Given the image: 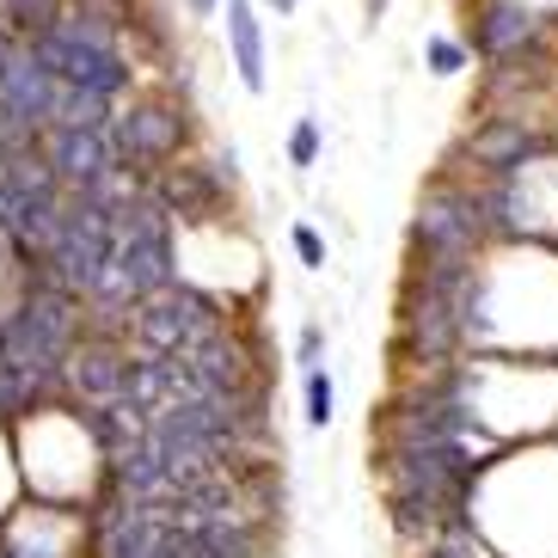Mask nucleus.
<instances>
[{
  "label": "nucleus",
  "instance_id": "nucleus-1",
  "mask_svg": "<svg viewBox=\"0 0 558 558\" xmlns=\"http://www.w3.org/2000/svg\"><path fill=\"white\" fill-rule=\"evenodd\" d=\"M380 473H387V509L405 534L417 527H442L460 515L466 492H473V460L466 442H429V436H393L387 454H380Z\"/></svg>",
  "mask_w": 558,
  "mask_h": 558
},
{
  "label": "nucleus",
  "instance_id": "nucleus-2",
  "mask_svg": "<svg viewBox=\"0 0 558 558\" xmlns=\"http://www.w3.org/2000/svg\"><path fill=\"white\" fill-rule=\"evenodd\" d=\"M81 338H86V301L74 295V289H62V282L37 277V270L25 277L13 307L0 313V356L37 368V375L56 380V387H62L68 350L81 344Z\"/></svg>",
  "mask_w": 558,
  "mask_h": 558
},
{
  "label": "nucleus",
  "instance_id": "nucleus-3",
  "mask_svg": "<svg viewBox=\"0 0 558 558\" xmlns=\"http://www.w3.org/2000/svg\"><path fill=\"white\" fill-rule=\"evenodd\" d=\"M215 326H228V307L179 277L172 289H160V295H148V301L130 307L123 344L142 350V356H184V350L197 344V338H209Z\"/></svg>",
  "mask_w": 558,
  "mask_h": 558
},
{
  "label": "nucleus",
  "instance_id": "nucleus-4",
  "mask_svg": "<svg viewBox=\"0 0 558 558\" xmlns=\"http://www.w3.org/2000/svg\"><path fill=\"white\" fill-rule=\"evenodd\" d=\"M184 135H191V123H184V111H172L166 99H142V105H130L123 117H105L111 160L123 166V172H142V179H154L160 166L179 160Z\"/></svg>",
  "mask_w": 558,
  "mask_h": 558
},
{
  "label": "nucleus",
  "instance_id": "nucleus-5",
  "mask_svg": "<svg viewBox=\"0 0 558 558\" xmlns=\"http://www.w3.org/2000/svg\"><path fill=\"white\" fill-rule=\"evenodd\" d=\"M0 558H86L81 504L19 497V504L0 515Z\"/></svg>",
  "mask_w": 558,
  "mask_h": 558
},
{
  "label": "nucleus",
  "instance_id": "nucleus-6",
  "mask_svg": "<svg viewBox=\"0 0 558 558\" xmlns=\"http://www.w3.org/2000/svg\"><path fill=\"white\" fill-rule=\"evenodd\" d=\"M32 56L44 68H50L62 86H86V93H105V99H117V93H130L135 68L123 62V50L117 44H99V37L74 32V25H56V32H44L32 44Z\"/></svg>",
  "mask_w": 558,
  "mask_h": 558
},
{
  "label": "nucleus",
  "instance_id": "nucleus-7",
  "mask_svg": "<svg viewBox=\"0 0 558 558\" xmlns=\"http://www.w3.org/2000/svg\"><path fill=\"white\" fill-rule=\"evenodd\" d=\"M130 380V344L111 331H86L62 362V399L74 405H117Z\"/></svg>",
  "mask_w": 558,
  "mask_h": 558
},
{
  "label": "nucleus",
  "instance_id": "nucleus-8",
  "mask_svg": "<svg viewBox=\"0 0 558 558\" xmlns=\"http://www.w3.org/2000/svg\"><path fill=\"white\" fill-rule=\"evenodd\" d=\"M228 191H233V172L221 166H160L148 179V197L160 203L172 221H215V215H228Z\"/></svg>",
  "mask_w": 558,
  "mask_h": 558
},
{
  "label": "nucleus",
  "instance_id": "nucleus-9",
  "mask_svg": "<svg viewBox=\"0 0 558 558\" xmlns=\"http://www.w3.org/2000/svg\"><path fill=\"white\" fill-rule=\"evenodd\" d=\"M417 246L424 258H473L478 233H485V203L466 197V191H436V197L417 209Z\"/></svg>",
  "mask_w": 558,
  "mask_h": 558
},
{
  "label": "nucleus",
  "instance_id": "nucleus-10",
  "mask_svg": "<svg viewBox=\"0 0 558 558\" xmlns=\"http://www.w3.org/2000/svg\"><path fill=\"white\" fill-rule=\"evenodd\" d=\"M37 148H44V160H50L62 191H86V184H99L105 172H117L105 130H50V142H37Z\"/></svg>",
  "mask_w": 558,
  "mask_h": 558
},
{
  "label": "nucleus",
  "instance_id": "nucleus-11",
  "mask_svg": "<svg viewBox=\"0 0 558 558\" xmlns=\"http://www.w3.org/2000/svg\"><path fill=\"white\" fill-rule=\"evenodd\" d=\"M473 154L485 166H492V172H522L527 160H541L546 154V142L534 130H522V123H497V130H485V135H473Z\"/></svg>",
  "mask_w": 558,
  "mask_h": 558
},
{
  "label": "nucleus",
  "instance_id": "nucleus-12",
  "mask_svg": "<svg viewBox=\"0 0 558 558\" xmlns=\"http://www.w3.org/2000/svg\"><path fill=\"white\" fill-rule=\"evenodd\" d=\"M527 37H534V13H527L522 0H492V7H485V19H478V50L497 56V62H504V56H515Z\"/></svg>",
  "mask_w": 558,
  "mask_h": 558
},
{
  "label": "nucleus",
  "instance_id": "nucleus-13",
  "mask_svg": "<svg viewBox=\"0 0 558 558\" xmlns=\"http://www.w3.org/2000/svg\"><path fill=\"white\" fill-rule=\"evenodd\" d=\"M228 44H233V68H240L246 93H264V32H258L252 0H228Z\"/></svg>",
  "mask_w": 558,
  "mask_h": 558
},
{
  "label": "nucleus",
  "instance_id": "nucleus-14",
  "mask_svg": "<svg viewBox=\"0 0 558 558\" xmlns=\"http://www.w3.org/2000/svg\"><path fill=\"white\" fill-rule=\"evenodd\" d=\"M105 117H111V99H105V93H86V86H62V81H56L50 130H105Z\"/></svg>",
  "mask_w": 558,
  "mask_h": 558
},
{
  "label": "nucleus",
  "instance_id": "nucleus-15",
  "mask_svg": "<svg viewBox=\"0 0 558 558\" xmlns=\"http://www.w3.org/2000/svg\"><path fill=\"white\" fill-rule=\"evenodd\" d=\"M56 25H62V0H0V32L19 44H37Z\"/></svg>",
  "mask_w": 558,
  "mask_h": 558
},
{
  "label": "nucleus",
  "instance_id": "nucleus-16",
  "mask_svg": "<svg viewBox=\"0 0 558 558\" xmlns=\"http://www.w3.org/2000/svg\"><path fill=\"white\" fill-rule=\"evenodd\" d=\"M331 417H338V387H331L326 368H307V424L326 429Z\"/></svg>",
  "mask_w": 558,
  "mask_h": 558
},
{
  "label": "nucleus",
  "instance_id": "nucleus-17",
  "mask_svg": "<svg viewBox=\"0 0 558 558\" xmlns=\"http://www.w3.org/2000/svg\"><path fill=\"white\" fill-rule=\"evenodd\" d=\"M289 160H295V166L319 160V117H301V123H295V135H289Z\"/></svg>",
  "mask_w": 558,
  "mask_h": 558
},
{
  "label": "nucleus",
  "instance_id": "nucleus-18",
  "mask_svg": "<svg viewBox=\"0 0 558 558\" xmlns=\"http://www.w3.org/2000/svg\"><path fill=\"white\" fill-rule=\"evenodd\" d=\"M289 240H295V258L307 264V270H319V264H326V240H319L307 221H295V233H289Z\"/></svg>",
  "mask_w": 558,
  "mask_h": 558
},
{
  "label": "nucleus",
  "instance_id": "nucleus-19",
  "mask_svg": "<svg viewBox=\"0 0 558 558\" xmlns=\"http://www.w3.org/2000/svg\"><path fill=\"white\" fill-rule=\"evenodd\" d=\"M319 356H326V331H319V326H301L295 362H301V368H319Z\"/></svg>",
  "mask_w": 558,
  "mask_h": 558
},
{
  "label": "nucleus",
  "instance_id": "nucleus-20",
  "mask_svg": "<svg viewBox=\"0 0 558 558\" xmlns=\"http://www.w3.org/2000/svg\"><path fill=\"white\" fill-rule=\"evenodd\" d=\"M429 62H436V74H460V44H448V37H429Z\"/></svg>",
  "mask_w": 558,
  "mask_h": 558
},
{
  "label": "nucleus",
  "instance_id": "nucleus-21",
  "mask_svg": "<svg viewBox=\"0 0 558 558\" xmlns=\"http://www.w3.org/2000/svg\"><path fill=\"white\" fill-rule=\"evenodd\" d=\"M184 7H191V13H197V19H209L215 7H221V0H184Z\"/></svg>",
  "mask_w": 558,
  "mask_h": 558
},
{
  "label": "nucleus",
  "instance_id": "nucleus-22",
  "mask_svg": "<svg viewBox=\"0 0 558 558\" xmlns=\"http://www.w3.org/2000/svg\"><path fill=\"white\" fill-rule=\"evenodd\" d=\"M264 7H277V13H295L301 0H264Z\"/></svg>",
  "mask_w": 558,
  "mask_h": 558
},
{
  "label": "nucleus",
  "instance_id": "nucleus-23",
  "mask_svg": "<svg viewBox=\"0 0 558 558\" xmlns=\"http://www.w3.org/2000/svg\"><path fill=\"white\" fill-rule=\"evenodd\" d=\"M380 13H387V0H368V19H380Z\"/></svg>",
  "mask_w": 558,
  "mask_h": 558
}]
</instances>
